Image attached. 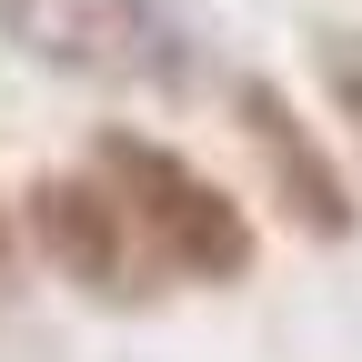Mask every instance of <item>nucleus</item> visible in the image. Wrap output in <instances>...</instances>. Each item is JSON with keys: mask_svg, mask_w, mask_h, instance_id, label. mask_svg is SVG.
I'll list each match as a JSON object with an SVG mask.
<instances>
[{"mask_svg": "<svg viewBox=\"0 0 362 362\" xmlns=\"http://www.w3.org/2000/svg\"><path fill=\"white\" fill-rule=\"evenodd\" d=\"M90 171L121 192V211L141 221V242H151V262L171 272V282H192V292H242L252 272H262L252 211L232 202V181H211L181 141L111 121L101 141H90Z\"/></svg>", "mask_w": 362, "mask_h": 362, "instance_id": "obj_1", "label": "nucleus"}, {"mask_svg": "<svg viewBox=\"0 0 362 362\" xmlns=\"http://www.w3.org/2000/svg\"><path fill=\"white\" fill-rule=\"evenodd\" d=\"M21 242H30V262L51 272L61 292H81L90 312H151L161 292H171V272L151 262V242H141V221L121 211V192L101 171H30V192H21Z\"/></svg>", "mask_w": 362, "mask_h": 362, "instance_id": "obj_2", "label": "nucleus"}, {"mask_svg": "<svg viewBox=\"0 0 362 362\" xmlns=\"http://www.w3.org/2000/svg\"><path fill=\"white\" fill-rule=\"evenodd\" d=\"M221 90H232V131H242L252 161H262V202L282 211L302 242H322V252L352 242V232H362V171L312 131V111H302L272 71H232Z\"/></svg>", "mask_w": 362, "mask_h": 362, "instance_id": "obj_3", "label": "nucleus"}, {"mask_svg": "<svg viewBox=\"0 0 362 362\" xmlns=\"http://www.w3.org/2000/svg\"><path fill=\"white\" fill-rule=\"evenodd\" d=\"M0 40L51 71V81H101L131 90V51H121V0H0Z\"/></svg>", "mask_w": 362, "mask_h": 362, "instance_id": "obj_4", "label": "nucleus"}, {"mask_svg": "<svg viewBox=\"0 0 362 362\" xmlns=\"http://www.w3.org/2000/svg\"><path fill=\"white\" fill-rule=\"evenodd\" d=\"M121 51H131V90L192 101L211 81V11L202 0H121Z\"/></svg>", "mask_w": 362, "mask_h": 362, "instance_id": "obj_5", "label": "nucleus"}, {"mask_svg": "<svg viewBox=\"0 0 362 362\" xmlns=\"http://www.w3.org/2000/svg\"><path fill=\"white\" fill-rule=\"evenodd\" d=\"M312 71H322V101L352 121V141H362V21H332L322 40H312Z\"/></svg>", "mask_w": 362, "mask_h": 362, "instance_id": "obj_6", "label": "nucleus"}, {"mask_svg": "<svg viewBox=\"0 0 362 362\" xmlns=\"http://www.w3.org/2000/svg\"><path fill=\"white\" fill-rule=\"evenodd\" d=\"M21 262H30V242H21V202L0 192V292L21 282Z\"/></svg>", "mask_w": 362, "mask_h": 362, "instance_id": "obj_7", "label": "nucleus"}]
</instances>
